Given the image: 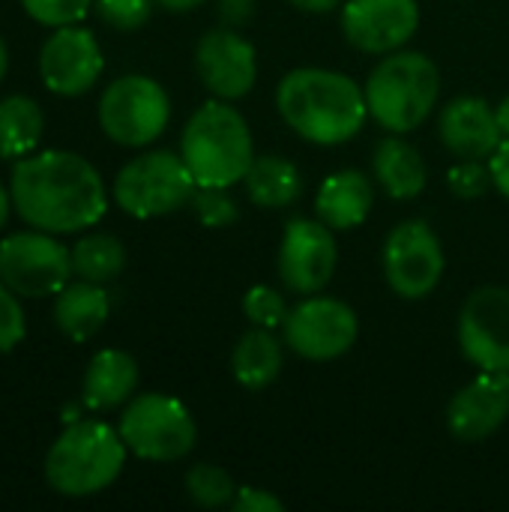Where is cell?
<instances>
[{"instance_id": "obj_1", "label": "cell", "mask_w": 509, "mask_h": 512, "mask_svg": "<svg viewBox=\"0 0 509 512\" xmlns=\"http://www.w3.org/2000/svg\"><path fill=\"white\" fill-rule=\"evenodd\" d=\"M12 207L24 225L48 234H78L108 210L102 174L72 150H33L9 174Z\"/></svg>"}, {"instance_id": "obj_2", "label": "cell", "mask_w": 509, "mask_h": 512, "mask_svg": "<svg viewBox=\"0 0 509 512\" xmlns=\"http://www.w3.org/2000/svg\"><path fill=\"white\" fill-rule=\"evenodd\" d=\"M276 108L300 138L321 147L351 141L369 117L363 87L321 66L291 69L276 87Z\"/></svg>"}, {"instance_id": "obj_3", "label": "cell", "mask_w": 509, "mask_h": 512, "mask_svg": "<svg viewBox=\"0 0 509 512\" xmlns=\"http://www.w3.org/2000/svg\"><path fill=\"white\" fill-rule=\"evenodd\" d=\"M180 156L198 186L231 189L255 159V144L246 117L228 99L204 102L180 135Z\"/></svg>"}, {"instance_id": "obj_4", "label": "cell", "mask_w": 509, "mask_h": 512, "mask_svg": "<svg viewBox=\"0 0 509 512\" xmlns=\"http://www.w3.org/2000/svg\"><path fill=\"white\" fill-rule=\"evenodd\" d=\"M126 453L129 447L108 423L75 420L48 447L45 480L63 498H90L123 474Z\"/></svg>"}, {"instance_id": "obj_5", "label": "cell", "mask_w": 509, "mask_h": 512, "mask_svg": "<svg viewBox=\"0 0 509 512\" xmlns=\"http://www.w3.org/2000/svg\"><path fill=\"white\" fill-rule=\"evenodd\" d=\"M369 117L393 135L420 129L435 111L441 72L423 51H390L366 78Z\"/></svg>"}, {"instance_id": "obj_6", "label": "cell", "mask_w": 509, "mask_h": 512, "mask_svg": "<svg viewBox=\"0 0 509 512\" xmlns=\"http://www.w3.org/2000/svg\"><path fill=\"white\" fill-rule=\"evenodd\" d=\"M198 183L180 153L147 150L129 159L114 177V201L135 219H156L186 207Z\"/></svg>"}, {"instance_id": "obj_7", "label": "cell", "mask_w": 509, "mask_h": 512, "mask_svg": "<svg viewBox=\"0 0 509 512\" xmlns=\"http://www.w3.org/2000/svg\"><path fill=\"white\" fill-rule=\"evenodd\" d=\"M129 453L147 462H177L195 450L198 426L189 408L165 393H141L129 399L117 426Z\"/></svg>"}, {"instance_id": "obj_8", "label": "cell", "mask_w": 509, "mask_h": 512, "mask_svg": "<svg viewBox=\"0 0 509 512\" xmlns=\"http://www.w3.org/2000/svg\"><path fill=\"white\" fill-rule=\"evenodd\" d=\"M171 120V99L150 75H120L99 99V126L120 147L153 144Z\"/></svg>"}, {"instance_id": "obj_9", "label": "cell", "mask_w": 509, "mask_h": 512, "mask_svg": "<svg viewBox=\"0 0 509 512\" xmlns=\"http://www.w3.org/2000/svg\"><path fill=\"white\" fill-rule=\"evenodd\" d=\"M72 276V249H66L57 234L30 228L0 243V282L18 297H57Z\"/></svg>"}, {"instance_id": "obj_10", "label": "cell", "mask_w": 509, "mask_h": 512, "mask_svg": "<svg viewBox=\"0 0 509 512\" xmlns=\"http://www.w3.org/2000/svg\"><path fill=\"white\" fill-rule=\"evenodd\" d=\"M360 336L357 312L336 297H306L288 309L282 342L303 360L327 363L354 348Z\"/></svg>"}, {"instance_id": "obj_11", "label": "cell", "mask_w": 509, "mask_h": 512, "mask_svg": "<svg viewBox=\"0 0 509 512\" xmlns=\"http://www.w3.org/2000/svg\"><path fill=\"white\" fill-rule=\"evenodd\" d=\"M444 249L435 228L423 219L399 222L384 240V276L396 297L423 300L444 279Z\"/></svg>"}, {"instance_id": "obj_12", "label": "cell", "mask_w": 509, "mask_h": 512, "mask_svg": "<svg viewBox=\"0 0 509 512\" xmlns=\"http://www.w3.org/2000/svg\"><path fill=\"white\" fill-rule=\"evenodd\" d=\"M339 264V246L333 228L321 219H291L282 231L279 243V279L294 294H318L330 285Z\"/></svg>"}, {"instance_id": "obj_13", "label": "cell", "mask_w": 509, "mask_h": 512, "mask_svg": "<svg viewBox=\"0 0 509 512\" xmlns=\"http://www.w3.org/2000/svg\"><path fill=\"white\" fill-rule=\"evenodd\" d=\"M459 345L480 372H509V291L477 288L459 312Z\"/></svg>"}, {"instance_id": "obj_14", "label": "cell", "mask_w": 509, "mask_h": 512, "mask_svg": "<svg viewBox=\"0 0 509 512\" xmlns=\"http://www.w3.org/2000/svg\"><path fill=\"white\" fill-rule=\"evenodd\" d=\"M105 57L99 39L78 24L54 27L39 48V78L54 96H84L102 75Z\"/></svg>"}, {"instance_id": "obj_15", "label": "cell", "mask_w": 509, "mask_h": 512, "mask_svg": "<svg viewBox=\"0 0 509 512\" xmlns=\"http://www.w3.org/2000/svg\"><path fill=\"white\" fill-rule=\"evenodd\" d=\"M195 72L216 99H243L258 81V57L234 27L207 30L195 45Z\"/></svg>"}, {"instance_id": "obj_16", "label": "cell", "mask_w": 509, "mask_h": 512, "mask_svg": "<svg viewBox=\"0 0 509 512\" xmlns=\"http://www.w3.org/2000/svg\"><path fill=\"white\" fill-rule=\"evenodd\" d=\"M417 27V0H348L342 6L345 39L366 54H390L405 48Z\"/></svg>"}, {"instance_id": "obj_17", "label": "cell", "mask_w": 509, "mask_h": 512, "mask_svg": "<svg viewBox=\"0 0 509 512\" xmlns=\"http://www.w3.org/2000/svg\"><path fill=\"white\" fill-rule=\"evenodd\" d=\"M509 417V372H480L447 408V429L456 441L477 444L495 435Z\"/></svg>"}, {"instance_id": "obj_18", "label": "cell", "mask_w": 509, "mask_h": 512, "mask_svg": "<svg viewBox=\"0 0 509 512\" xmlns=\"http://www.w3.org/2000/svg\"><path fill=\"white\" fill-rule=\"evenodd\" d=\"M438 135L456 159H489L504 141L495 108L480 96H459L447 102L438 114Z\"/></svg>"}, {"instance_id": "obj_19", "label": "cell", "mask_w": 509, "mask_h": 512, "mask_svg": "<svg viewBox=\"0 0 509 512\" xmlns=\"http://www.w3.org/2000/svg\"><path fill=\"white\" fill-rule=\"evenodd\" d=\"M138 363L120 348H105L93 354L81 381V402L87 411H114L126 405L138 390Z\"/></svg>"}, {"instance_id": "obj_20", "label": "cell", "mask_w": 509, "mask_h": 512, "mask_svg": "<svg viewBox=\"0 0 509 512\" xmlns=\"http://www.w3.org/2000/svg\"><path fill=\"white\" fill-rule=\"evenodd\" d=\"M375 189L363 171L345 168L330 174L315 195V213L333 231H351L363 225L372 213Z\"/></svg>"}, {"instance_id": "obj_21", "label": "cell", "mask_w": 509, "mask_h": 512, "mask_svg": "<svg viewBox=\"0 0 509 512\" xmlns=\"http://www.w3.org/2000/svg\"><path fill=\"white\" fill-rule=\"evenodd\" d=\"M111 315V297L99 282L78 279L54 297V324L72 342L93 339Z\"/></svg>"}, {"instance_id": "obj_22", "label": "cell", "mask_w": 509, "mask_h": 512, "mask_svg": "<svg viewBox=\"0 0 509 512\" xmlns=\"http://www.w3.org/2000/svg\"><path fill=\"white\" fill-rule=\"evenodd\" d=\"M372 168H375V177H378L381 189L393 201H411V198H417L426 189V180H429L426 159L420 156L417 147H411L399 135H390V138H384L375 147Z\"/></svg>"}, {"instance_id": "obj_23", "label": "cell", "mask_w": 509, "mask_h": 512, "mask_svg": "<svg viewBox=\"0 0 509 512\" xmlns=\"http://www.w3.org/2000/svg\"><path fill=\"white\" fill-rule=\"evenodd\" d=\"M285 363V342L273 336L267 327H255L240 336L234 354H231V372L234 381L246 390H264L270 387Z\"/></svg>"}, {"instance_id": "obj_24", "label": "cell", "mask_w": 509, "mask_h": 512, "mask_svg": "<svg viewBox=\"0 0 509 512\" xmlns=\"http://www.w3.org/2000/svg\"><path fill=\"white\" fill-rule=\"evenodd\" d=\"M243 183H246L249 201L258 207H270V210L294 204L303 192V177L297 165L273 153L255 156Z\"/></svg>"}, {"instance_id": "obj_25", "label": "cell", "mask_w": 509, "mask_h": 512, "mask_svg": "<svg viewBox=\"0 0 509 512\" xmlns=\"http://www.w3.org/2000/svg\"><path fill=\"white\" fill-rule=\"evenodd\" d=\"M45 129V114L33 96L12 93L0 99V159H24L30 156Z\"/></svg>"}, {"instance_id": "obj_26", "label": "cell", "mask_w": 509, "mask_h": 512, "mask_svg": "<svg viewBox=\"0 0 509 512\" xmlns=\"http://www.w3.org/2000/svg\"><path fill=\"white\" fill-rule=\"evenodd\" d=\"M126 267V249L111 234H87L72 246V273L87 282H114Z\"/></svg>"}, {"instance_id": "obj_27", "label": "cell", "mask_w": 509, "mask_h": 512, "mask_svg": "<svg viewBox=\"0 0 509 512\" xmlns=\"http://www.w3.org/2000/svg\"><path fill=\"white\" fill-rule=\"evenodd\" d=\"M186 495L192 504H198L204 510H219V507H231L237 486L228 471L204 462V465H195L186 471Z\"/></svg>"}, {"instance_id": "obj_28", "label": "cell", "mask_w": 509, "mask_h": 512, "mask_svg": "<svg viewBox=\"0 0 509 512\" xmlns=\"http://www.w3.org/2000/svg\"><path fill=\"white\" fill-rule=\"evenodd\" d=\"M189 204L204 228H228L240 219V207L234 195L219 186H198Z\"/></svg>"}, {"instance_id": "obj_29", "label": "cell", "mask_w": 509, "mask_h": 512, "mask_svg": "<svg viewBox=\"0 0 509 512\" xmlns=\"http://www.w3.org/2000/svg\"><path fill=\"white\" fill-rule=\"evenodd\" d=\"M288 300L282 291L270 288V285H255L246 291L243 297V315L255 324V327H267V330H276L285 324L288 318Z\"/></svg>"}, {"instance_id": "obj_30", "label": "cell", "mask_w": 509, "mask_h": 512, "mask_svg": "<svg viewBox=\"0 0 509 512\" xmlns=\"http://www.w3.org/2000/svg\"><path fill=\"white\" fill-rule=\"evenodd\" d=\"M21 6L42 27H66L84 21L93 0H21Z\"/></svg>"}, {"instance_id": "obj_31", "label": "cell", "mask_w": 509, "mask_h": 512, "mask_svg": "<svg viewBox=\"0 0 509 512\" xmlns=\"http://www.w3.org/2000/svg\"><path fill=\"white\" fill-rule=\"evenodd\" d=\"M447 186L456 198L474 201V198L486 195V189L495 183H492V171H489V165H483V159H459V165H453L447 174Z\"/></svg>"}, {"instance_id": "obj_32", "label": "cell", "mask_w": 509, "mask_h": 512, "mask_svg": "<svg viewBox=\"0 0 509 512\" xmlns=\"http://www.w3.org/2000/svg\"><path fill=\"white\" fill-rule=\"evenodd\" d=\"M96 12L114 30H138L150 21L153 0H96Z\"/></svg>"}, {"instance_id": "obj_33", "label": "cell", "mask_w": 509, "mask_h": 512, "mask_svg": "<svg viewBox=\"0 0 509 512\" xmlns=\"http://www.w3.org/2000/svg\"><path fill=\"white\" fill-rule=\"evenodd\" d=\"M27 336V321H24V309L18 303V294H12L3 282H0V354L15 351Z\"/></svg>"}, {"instance_id": "obj_34", "label": "cell", "mask_w": 509, "mask_h": 512, "mask_svg": "<svg viewBox=\"0 0 509 512\" xmlns=\"http://www.w3.org/2000/svg\"><path fill=\"white\" fill-rule=\"evenodd\" d=\"M231 510L234 512H282L285 510V504H282L276 495L264 492V489L243 486V489H237V495H234V501H231Z\"/></svg>"}, {"instance_id": "obj_35", "label": "cell", "mask_w": 509, "mask_h": 512, "mask_svg": "<svg viewBox=\"0 0 509 512\" xmlns=\"http://www.w3.org/2000/svg\"><path fill=\"white\" fill-rule=\"evenodd\" d=\"M255 3L258 0H219V6H216L219 21L225 27H243L255 15Z\"/></svg>"}, {"instance_id": "obj_36", "label": "cell", "mask_w": 509, "mask_h": 512, "mask_svg": "<svg viewBox=\"0 0 509 512\" xmlns=\"http://www.w3.org/2000/svg\"><path fill=\"white\" fill-rule=\"evenodd\" d=\"M489 171H492V183L495 189L509 201V138L498 144V150L489 156Z\"/></svg>"}, {"instance_id": "obj_37", "label": "cell", "mask_w": 509, "mask_h": 512, "mask_svg": "<svg viewBox=\"0 0 509 512\" xmlns=\"http://www.w3.org/2000/svg\"><path fill=\"white\" fill-rule=\"evenodd\" d=\"M291 6L303 9V12H315V15H324V12H333L342 0H288Z\"/></svg>"}, {"instance_id": "obj_38", "label": "cell", "mask_w": 509, "mask_h": 512, "mask_svg": "<svg viewBox=\"0 0 509 512\" xmlns=\"http://www.w3.org/2000/svg\"><path fill=\"white\" fill-rule=\"evenodd\" d=\"M162 9H168V12H189V9H195V6H201V3H207V0H156Z\"/></svg>"}, {"instance_id": "obj_39", "label": "cell", "mask_w": 509, "mask_h": 512, "mask_svg": "<svg viewBox=\"0 0 509 512\" xmlns=\"http://www.w3.org/2000/svg\"><path fill=\"white\" fill-rule=\"evenodd\" d=\"M495 120H498L501 135L509 138V96H504V99L498 102V108H495Z\"/></svg>"}, {"instance_id": "obj_40", "label": "cell", "mask_w": 509, "mask_h": 512, "mask_svg": "<svg viewBox=\"0 0 509 512\" xmlns=\"http://www.w3.org/2000/svg\"><path fill=\"white\" fill-rule=\"evenodd\" d=\"M15 207H12V195H9V189L0 183V231H3V225L9 222V213H12Z\"/></svg>"}, {"instance_id": "obj_41", "label": "cell", "mask_w": 509, "mask_h": 512, "mask_svg": "<svg viewBox=\"0 0 509 512\" xmlns=\"http://www.w3.org/2000/svg\"><path fill=\"white\" fill-rule=\"evenodd\" d=\"M6 72H9V48H6V42L0 36V81L6 78Z\"/></svg>"}]
</instances>
